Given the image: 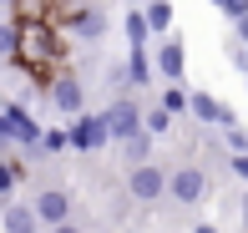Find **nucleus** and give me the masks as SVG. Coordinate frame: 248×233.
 <instances>
[{
	"label": "nucleus",
	"mask_w": 248,
	"mask_h": 233,
	"mask_svg": "<svg viewBox=\"0 0 248 233\" xmlns=\"http://www.w3.org/2000/svg\"><path fill=\"white\" fill-rule=\"evenodd\" d=\"M61 56H66V41H61V31H56V26H46V20L16 26V56H10V66L26 71L31 81L46 86L51 76L61 71Z\"/></svg>",
	"instance_id": "1"
},
{
	"label": "nucleus",
	"mask_w": 248,
	"mask_h": 233,
	"mask_svg": "<svg viewBox=\"0 0 248 233\" xmlns=\"http://www.w3.org/2000/svg\"><path fill=\"white\" fill-rule=\"evenodd\" d=\"M41 92H46V102L56 107V117H81V107H86V92H81V81H76L71 71H56L46 86H41Z\"/></svg>",
	"instance_id": "2"
},
{
	"label": "nucleus",
	"mask_w": 248,
	"mask_h": 233,
	"mask_svg": "<svg viewBox=\"0 0 248 233\" xmlns=\"http://www.w3.org/2000/svg\"><path fill=\"white\" fill-rule=\"evenodd\" d=\"M107 122H101L96 112H81V117H71V127H66V147L71 152H101L107 147Z\"/></svg>",
	"instance_id": "3"
},
{
	"label": "nucleus",
	"mask_w": 248,
	"mask_h": 233,
	"mask_svg": "<svg viewBox=\"0 0 248 233\" xmlns=\"http://www.w3.org/2000/svg\"><path fill=\"white\" fill-rule=\"evenodd\" d=\"M31 213H36L41 228H56V223H71V193L66 187H41L31 198Z\"/></svg>",
	"instance_id": "4"
},
{
	"label": "nucleus",
	"mask_w": 248,
	"mask_h": 233,
	"mask_svg": "<svg viewBox=\"0 0 248 233\" xmlns=\"http://www.w3.org/2000/svg\"><path fill=\"white\" fill-rule=\"evenodd\" d=\"M56 31H71V36H81V41H101L107 36V16H101V5H81V0H76V5L61 16Z\"/></svg>",
	"instance_id": "5"
},
{
	"label": "nucleus",
	"mask_w": 248,
	"mask_h": 233,
	"mask_svg": "<svg viewBox=\"0 0 248 233\" xmlns=\"http://www.w3.org/2000/svg\"><path fill=\"white\" fill-rule=\"evenodd\" d=\"M101 122H107V137L111 142H127L132 132H142V107L132 102V96H117V102L101 112Z\"/></svg>",
	"instance_id": "6"
},
{
	"label": "nucleus",
	"mask_w": 248,
	"mask_h": 233,
	"mask_svg": "<svg viewBox=\"0 0 248 233\" xmlns=\"http://www.w3.org/2000/svg\"><path fill=\"white\" fill-rule=\"evenodd\" d=\"M187 112H193L202 127H223V132H228V127H238L233 107H228V102H218L213 92H187Z\"/></svg>",
	"instance_id": "7"
},
{
	"label": "nucleus",
	"mask_w": 248,
	"mask_h": 233,
	"mask_svg": "<svg viewBox=\"0 0 248 233\" xmlns=\"http://www.w3.org/2000/svg\"><path fill=\"white\" fill-rule=\"evenodd\" d=\"M167 193H172V198H177L183 208H193V203H202V198H208V172L187 162V168L167 172Z\"/></svg>",
	"instance_id": "8"
},
{
	"label": "nucleus",
	"mask_w": 248,
	"mask_h": 233,
	"mask_svg": "<svg viewBox=\"0 0 248 233\" xmlns=\"http://www.w3.org/2000/svg\"><path fill=\"white\" fill-rule=\"evenodd\" d=\"M162 193H167V172L157 168V162L132 168V177H127V198H132V203H157Z\"/></svg>",
	"instance_id": "9"
},
{
	"label": "nucleus",
	"mask_w": 248,
	"mask_h": 233,
	"mask_svg": "<svg viewBox=\"0 0 248 233\" xmlns=\"http://www.w3.org/2000/svg\"><path fill=\"white\" fill-rule=\"evenodd\" d=\"M152 71H157V76H167L172 86L183 81V71H187V51H183V41H172V36H167L162 46L152 51Z\"/></svg>",
	"instance_id": "10"
},
{
	"label": "nucleus",
	"mask_w": 248,
	"mask_h": 233,
	"mask_svg": "<svg viewBox=\"0 0 248 233\" xmlns=\"http://www.w3.org/2000/svg\"><path fill=\"white\" fill-rule=\"evenodd\" d=\"M142 20H147V31L152 36H162L167 41V31H172V0H142Z\"/></svg>",
	"instance_id": "11"
},
{
	"label": "nucleus",
	"mask_w": 248,
	"mask_h": 233,
	"mask_svg": "<svg viewBox=\"0 0 248 233\" xmlns=\"http://www.w3.org/2000/svg\"><path fill=\"white\" fill-rule=\"evenodd\" d=\"M0 228H5V233H41L36 213H31V203H5V218H0Z\"/></svg>",
	"instance_id": "12"
},
{
	"label": "nucleus",
	"mask_w": 248,
	"mask_h": 233,
	"mask_svg": "<svg viewBox=\"0 0 248 233\" xmlns=\"http://www.w3.org/2000/svg\"><path fill=\"white\" fill-rule=\"evenodd\" d=\"M26 177V162H10L0 157V203H16V183Z\"/></svg>",
	"instance_id": "13"
},
{
	"label": "nucleus",
	"mask_w": 248,
	"mask_h": 233,
	"mask_svg": "<svg viewBox=\"0 0 248 233\" xmlns=\"http://www.w3.org/2000/svg\"><path fill=\"white\" fill-rule=\"evenodd\" d=\"M122 157H127L132 168H142V162H152V137H147V132H132V137L122 142Z\"/></svg>",
	"instance_id": "14"
},
{
	"label": "nucleus",
	"mask_w": 248,
	"mask_h": 233,
	"mask_svg": "<svg viewBox=\"0 0 248 233\" xmlns=\"http://www.w3.org/2000/svg\"><path fill=\"white\" fill-rule=\"evenodd\" d=\"M122 71H127V81H132V86H147L152 76H157V71H152V56H147V51H132Z\"/></svg>",
	"instance_id": "15"
},
{
	"label": "nucleus",
	"mask_w": 248,
	"mask_h": 233,
	"mask_svg": "<svg viewBox=\"0 0 248 233\" xmlns=\"http://www.w3.org/2000/svg\"><path fill=\"white\" fill-rule=\"evenodd\" d=\"M122 31H127L132 51H147V36H152V31H147V20H142V10H137V5L127 10V20H122Z\"/></svg>",
	"instance_id": "16"
},
{
	"label": "nucleus",
	"mask_w": 248,
	"mask_h": 233,
	"mask_svg": "<svg viewBox=\"0 0 248 233\" xmlns=\"http://www.w3.org/2000/svg\"><path fill=\"white\" fill-rule=\"evenodd\" d=\"M142 132H147V137L157 142L162 132H172V117H167L162 107H147V112H142Z\"/></svg>",
	"instance_id": "17"
},
{
	"label": "nucleus",
	"mask_w": 248,
	"mask_h": 233,
	"mask_svg": "<svg viewBox=\"0 0 248 233\" xmlns=\"http://www.w3.org/2000/svg\"><path fill=\"white\" fill-rule=\"evenodd\" d=\"M157 107H162L167 117H183V112H187V92H183V86H167V92H162V102H157Z\"/></svg>",
	"instance_id": "18"
},
{
	"label": "nucleus",
	"mask_w": 248,
	"mask_h": 233,
	"mask_svg": "<svg viewBox=\"0 0 248 233\" xmlns=\"http://www.w3.org/2000/svg\"><path fill=\"white\" fill-rule=\"evenodd\" d=\"M51 152H66V127H46L41 132V157H51Z\"/></svg>",
	"instance_id": "19"
},
{
	"label": "nucleus",
	"mask_w": 248,
	"mask_h": 233,
	"mask_svg": "<svg viewBox=\"0 0 248 233\" xmlns=\"http://www.w3.org/2000/svg\"><path fill=\"white\" fill-rule=\"evenodd\" d=\"M223 147H228V157H243V152H248V132L228 127V132H223Z\"/></svg>",
	"instance_id": "20"
},
{
	"label": "nucleus",
	"mask_w": 248,
	"mask_h": 233,
	"mask_svg": "<svg viewBox=\"0 0 248 233\" xmlns=\"http://www.w3.org/2000/svg\"><path fill=\"white\" fill-rule=\"evenodd\" d=\"M16 56V20H0V61Z\"/></svg>",
	"instance_id": "21"
},
{
	"label": "nucleus",
	"mask_w": 248,
	"mask_h": 233,
	"mask_svg": "<svg viewBox=\"0 0 248 233\" xmlns=\"http://www.w3.org/2000/svg\"><path fill=\"white\" fill-rule=\"evenodd\" d=\"M213 5H218V10H223V16H228V20H233V26H238V20L248 16V0H213Z\"/></svg>",
	"instance_id": "22"
},
{
	"label": "nucleus",
	"mask_w": 248,
	"mask_h": 233,
	"mask_svg": "<svg viewBox=\"0 0 248 233\" xmlns=\"http://www.w3.org/2000/svg\"><path fill=\"white\" fill-rule=\"evenodd\" d=\"M228 168H233V172H238L243 183H248V152H243V157H228Z\"/></svg>",
	"instance_id": "23"
},
{
	"label": "nucleus",
	"mask_w": 248,
	"mask_h": 233,
	"mask_svg": "<svg viewBox=\"0 0 248 233\" xmlns=\"http://www.w3.org/2000/svg\"><path fill=\"white\" fill-rule=\"evenodd\" d=\"M51 233H86V228H76V223H56Z\"/></svg>",
	"instance_id": "24"
},
{
	"label": "nucleus",
	"mask_w": 248,
	"mask_h": 233,
	"mask_svg": "<svg viewBox=\"0 0 248 233\" xmlns=\"http://www.w3.org/2000/svg\"><path fill=\"white\" fill-rule=\"evenodd\" d=\"M243 41H248V16L238 20V46H243Z\"/></svg>",
	"instance_id": "25"
},
{
	"label": "nucleus",
	"mask_w": 248,
	"mask_h": 233,
	"mask_svg": "<svg viewBox=\"0 0 248 233\" xmlns=\"http://www.w3.org/2000/svg\"><path fill=\"white\" fill-rule=\"evenodd\" d=\"M193 233H223V228H218V223H198Z\"/></svg>",
	"instance_id": "26"
},
{
	"label": "nucleus",
	"mask_w": 248,
	"mask_h": 233,
	"mask_svg": "<svg viewBox=\"0 0 248 233\" xmlns=\"http://www.w3.org/2000/svg\"><path fill=\"white\" fill-rule=\"evenodd\" d=\"M0 157H10V137H5V132H0Z\"/></svg>",
	"instance_id": "27"
},
{
	"label": "nucleus",
	"mask_w": 248,
	"mask_h": 233,
	"mask_svg": "<svg viewBox=\"0 0 248 233\" xmlns=\"http://www.w3.org/2000/svg\"><path fill=\"white\" fill-rule=\"evenodd\" d=\"M243 233H248V193H243Z\"/></svg>",
	"instance_id": "28"
},
{
	"label": "nucleus",
	"mask_w": 248,
	"mask_h": 233,
	"mask_svg": "<svg viewBox=\"0 0 248 233\" xmlns=\"http://www.w3.org/2000/svg\"><path fill=\"white\" fill-rule=\"evenodd\" d=\"M243 56H248V41H243Z\"/></svg>",
	"instance_id": "29"
},
{
	"label": "nucleus",
	"mask_w": 248,
	"mask_h": 233,
	"mask_svg": "<svg viewBox=\"0 0 248 233\" xmlns=\"http://www.w3.org/2000/svg\"><path fill=\"white\" fill-rule=\"evenodd\" d=\"M0 5H10V0H0Z\"/></svg>",
	"instance_id": "30"
}]
</instances>
